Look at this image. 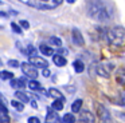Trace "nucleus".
I'll list each match as a JSON object with an SVG mask.
<instances>
[{
	"instance_id": "obj_13",
	"label": "nucleus",
	"mask_w": 125,
	"mask_h": 123,
	"mask_svg": "<svg viewBox=\"0 0 125 123\" xmlns=\"http://www.w3.org/2000/svg\"><path fill=\"white\" fill-rule=\"evenodd\" d=\"M49 95L52 96V98H55V99H59V100L65 102V96H63L62 94H61V91H58L57 88H50V90H49Z\"/></svg>"
},
{
	"instance_id": "obj_10",
	"label": "nucleus",
	"mask_w": 125,
	"mask_h": 123,
	"mask_svg": "<svg viewBox=\"0 0 125 123\" xmlns=\"http://www.w3.org/2000/svg\"><path fill=\"white\" fill-rule=\"evenodd\" d=\"M52 63L57 67H65L67 64V60L61 55H52Z\"/></svg>"
},
{
	"instance_id": "obj_2",
	"label": "nucleus",
	"mask_w": 125,
	"mask_h": 123,
	"mask_svg": "<svg viewBox=\"0 0 125 123\" xmlns=\"http://www.w3.org/2000/svg\"><path fill=\"white\" fill-rule=\"evenodd\" d=\"M20 3L28 5V7L36 8L41 11H50L59 7L63 0H19Z\"/></svg>"
},
{
	"instance_id": "obj_3",
	"label": "nucleus",
	"mask_w": 125,
	"mask_h": 123,
	"mask_svg": "<svg viewBox=\"0 0 125 123\" xmlns=\"http://www.w3.org/2000/svg\"><path fill=\"white\" fill-rule=\"evenodd\" d=\"M108 40L114 45H122L124 44V39H125V31L122 27H114V28L109 29L106 34Z\"/></svg>"
},
{
	"instance_id": "obj_32",
	"label": "nucleus",
	"mask_w": 125,
	"mask_h": 123,
	"mask_svg": "<svg viewBox=\"0 0 125 123\" xmlns=\"http://www.w3.org/2000/svg\"><path fill=\"white\" fill-rule=\"evenodd\" d=\"M61 53H66V50H59V55Z\"/></svg>"
},
{
	"instance_id": "obj_4",
	"label": "nucleus",
	"mask_w": 125,
	"mask_h": 123,
	"mask_svg": "<svg viewBox=\"0 0 125 123\" xmlns=\"http://www.w3.org/2000/svg\"><path fill=\"white\" fill-rule=\"evenodd\" d=\"M22 71L23 74L26 75V76H28L31 80H35L36 78H38V68H36L35 66H32L31 63H22Z\"/></svg>"
},
{
	"instance_id": "obj_28",
	"label": "nucleus",
	"mask_w": 125,
	"mask_h": 123,
	"mask_svg": "<svg viewBox=\"0 0 125 123\" xmlns=\"http://www.w3.org/2000/svg\"><path fill=\"white\" fill-rule=\"evenodd\" d=\"M20 27H23V28H30V23L27 20H20Z\"/></svg>"
},
{
	"instance_id": "obj_21",
	"label": "nucleus",
	"mask_w": 125,
	"mask_h": 123,
	"mask_svg": "<svg viewBox=\"0 0 125 123\" xmlns=\"http://www.w3.org/2000/svg\"><path fill=\"white\" fill-rule=\"evenodd\" d=\"M28 88H31V90H34V91L41 90V83L36 82V80H30V82H28Z\"/></svg>"
},
{
	"instance_id": "obj_20",
	"label": "nucleus",
	"mask_w": 125,
	"mask_h": 123,
	"mask_svg": "<svg viewBox=\"0 0 125 123\" xmlns=\"http://www.w3.org/2000/svg\"><path fill=\"white\" fill-rule=\"evenodd\" d=\"M73 67H74V70H75V72H82L85 70V66L81 60H75L73 63Z\"/></svg>"
},
{
	"instance_id": "obj_27",
	"label": "nucleus",
	"mask_w": 125,
	"mask_h": 123,
	"mask_svg": "<svg viewBox=\"0 0 125 123\" xmlns=\"http://www.w3.org/2000/svg\"><path fill=\"white\" fill-rule=\"evenodd\" d=\"M8 66H11V67H19V62L18 60H8Z\"/></svg>"
},
{
	"instance_id": "obj_12",
	"label": "nucleus",
	"mask_w": 125,
	"mask_h": 123,
	"mask_svg": "<svg viewBox=\"0 0 125 123\" xmlns=\"http://www.w3.org/2000/svg\"><path fill=\"white\" fill-rule=\"evenodd\" d=\"M11 87L15 90H22L26 87V83L23 79H11Z\"/></svg>"
},
{
	"instance_id": "obj_18",
	"label": "nucleus",
	"mask_w": 125,
	"mask_h": 123,
	"mask_svg": "<svg viewBox=\"0 0 125 123\" xmlns=\"http://www.w3.org/2000/svg\"><path fill=\"white\" fill-rule=\"evenodd\" d=\"M0 79L1 80H11L14 79V74H12L11 71H0Z\"/></svg>"
},
{
	"instance_id": "obj_7",
	"label": "nucleus",
	"mask_w": 125,
	"mask_h": 123,
	"mask_svg": "<svg viewBox=\"0 0 125 123\" xmlns=\"http://www.w3.org/2000/svg\"><path fill=\"white\" fill-rule=\"evenodd\" d=\"M0 123H10V115L7 107L0 100Z\"/></svg>"
},
{
	"instance_id": "obj_6",
	"label": "nucleus",
	"mask_w": 125,
	"mask_h": 123,
	"mask_svg": "<svg viewBox=\"0 0 125 123\" xmlns=\"http://www.w3.org/2000/svg\"><path fill=\"white\" fill-rule=\"evenodd\" d=\"M28 63H31L32 66H35L36 68H47V66H49V63H47L46 59L43 58H39V56H30V59H28Z\"/></svg>"
},
{
	"instance_id": "obj_8",
	"label": "nucleus",
	"mask_w": 125,
	"mask_h": 123,
	"mask_svg": "<svg viewBox=\"0 0 125 123\" xmlns=\"http://www.w3.org/2000/svg\"><path fill=\"white\" fill-rule=\"evenodd\" d=\"M78 123H95V120H94V116H93V114L90 111H82Z\"/></svg>"
},
{
	"instance_id": "obj_30",
	"label": "nucleus",
	"mask_w": 125,
	"mask_h": 123,
	"mask_svg": "<svg viewBox=\"0 0 125 123\" xmlns=\"http://www.w3.org/2000/svg\"><path fill=\"white\" fill-rule=\"evenodd\" d=\"M66 1H67V3H70V4H73V3H75L77 0H66Z\"/></svg>"
},
{
	"instance_id": "obj_9",
	"label": "nucleus",
	"mask_w": 125,
	"mask_h": 123,
	"mask_svg": "<svg viewBox=\"0 0 125 123\" xmlns=\"http://www.w3.org/2000/svg\"><path fill=\"white\" fill-rule=\"evenodd\" d=\"M46 122L47 123H63L61 120V118L54 112V110H50V108H49V112H47V116H46Z\"/></svg>"
},
{
	"instance_id": "obj_34",
	"label": "nucleus",
	"mask_w": 125,
	"mask_h": 123,
	"mask_svg": "<svg viewBox=\"0 0 125 123\" xmlns=\"http://www.w3.org/2000/svg\"><path fill=\"white\" fill-rule=\"evenodd\" d=\"M0 4H1V1H0Z\"/></svg>"
},
{
	"instance_id": "obj_1",
	"label": "nucleus",
	"mask_w": 125,
	"mask_h": 123,
	"mask_svg": "<svg viewBox=\"0 0 125 123\" xmlns=\"http://www.w3.org/2000/svg\"><path fill=\"white\" fill-rule=\"evenodd\" d=\"M112 8L104 0H89L87 1V15L97 21H106L110 19Z\"/></svg>"
},
{
	"instance_id": "obj_31",
	"label": "nucleus",
	"mask_w": 125,
	"mask_h": 123,
	"mask_svg": "<svg viewBox=\"0 0 125 123\" xmlns=\"http://www.w3.org/2000/svg\"><path fill=\"white\" fill-rule=\"evenodd\" d=\"M31 104H32V107H34V108H36V107H38V106H36V103H35V102H31Z\"/></svg>"
},
{
	"instance_id": "obj_17",
	"label": "nucleus",
	"mask_w": 125,
	"mask_h": 123,
	"mask_svg": "<svg viewBox=\"0 0 125 123\" xmlns=\"http://www.w3.org/2000/svg\"><path fill=\"white\" fill-rule=\"evenodd\" d=\"M51 108L54 110V111H61V110H63V100L55 99V100L52 102V104H51Z\"/></svg>"
},
{
	"instance_id": "obj_22",
	"label": "nucleus",
	"mask_w": 125,
	"mask_h": 123,
	"mask_svg": "<svg viewBox=\"0 0 125 123\" xmlns=\"http://www.w3.org/2000/svg\"><path fill=\"white\" fill-rule=\"evenodd\" d=\"M49 42L51 45H57V47H61V45H62V40H61L59 37H55V36H51Z\"/></svg>"
},
{
	"instance_id": "obj_15",
	"label": "nucleus",
	"mask_w": 125,
	"mask_h": 123,
	"mask_svg": "<svg viewBox=\"0 0 125 123\" xmlns=\"http://www.w3.org/2000/svg\"><path fill=\"white\" fill-rule=\"evenodd\" d=\"M15 96H16L18 100L22 102V103H28V102H30V98H28L24 92H22V91H16V92H15Z\"/></svg>"
},
{
	"instance_id": "obj_11",
	"label": "nucleus",
	"mask_w": 125,
	"mask_h": 123,
	"mask_svg": "<svg viewBox=\"0 0 125 123\" xmlns=\"http://www.w3.org/2000/svg\"><path fill=\"white\" fill-rule=\"evenodd\" d=\"M73 42L77 45H83V37H82V34L78 29H74L73 31Z\"/></svg>"
},
{
	"instance_id": "obj_19",
	"label": "nucleus",
	"mask_w": 125,
	"mask_h": 123,
	"mask_svg": "<svg viewBox=\"0 0 125 123\" xmlns=\"http://www.w3.org/2000/svg\"><path fill=\"white\" fill-rule=\"evenodd\" d=\"M75 116H74L73 114H70V112H69V114H65L63 115V119H62V122L63 123H75Z\"/></svg>"
},
{
	"instance_id": "obj_25",
	"label": "nucleus",
	"mask_w": 125,
	"mask_h": 123,
	"mask_svg": "<svg viewBox=\"0 0 125 123\" xmlns=\"http://www.w3.org/2000/svg\"><path fill=\"white\" fill-rule=\"evenodd\" d=\"M35 52V50H34V47L32 45H28L27 48H26V50H23V53H24V55H30V56H32V53Z\"/></svg>"
},
{
	"instance_id": "obj_26",
	"label": "nucleus",
	"mask_w": 125,
	"mask_h": 123,
	"mask_svg": "<svg viewBox=\"0 0 125 123\" xmlns=\"http://www.w3.org/2000/svg\"><path fill=\"white\" fill-rule=\"evenodd\" d=\"M27 123H41V120H39V118H36V116H31V118H28Z\"/></svg>"
},
{
	"instance_id": "obj_5",
	"label": "nucleus",
	"mask_w": 125,
	"mask_h": 123,
	"mask_svg": "<svg viewBox=\"0 0 125 123\" xmlns=\"http://www.w3.org/2000/svg\"><path fill=\"white\" fill-rule=\"evenodd\" d=\"M97 108H98V116L101 119V123H113L112 116H110V114H109L106 107H104L102 104H98Z\"/></svg>"
},
{
	"instance_id": "obj_29",
	"label": "nucleus",
	"mask_w": 125,
	"mask_h": 123,
	"mask_svg": "<svg viewBox=\"0 0 125 123\" xmlns=\"http://www.w3.org/2000/svg\"><path fill=\"white\" fill-rule=\"evenodd\" d=\"M50 75H51V72H50L47 68H43V76H44V78H49Z\"/></svg>"
},
{
	"instance_id": "obj_16",
	"label": "nucleus",
	"mask_w": 125,
	"mask_h": 123,
	"mask_svg": "<svg viewBox=\"0 0 125 123\" xmlns=\"http://www.w3.org/2000/svg\"><path fill=\"white\" fill-rule=\"evenodd\" d=\"M81 107H82V99H77V100H74L73 104H71V111L79 112L81 111Z\"/></svg>"
},
{
	"instance_id": "obj_14",
	"label": "nucleus",
	"mask_w": 125,
	"mask_h": 123,
	"mask_svg": "<svg viewBox=\"0 0 125 123\" xmlns=\"http://www.w3.org/2000/svg\"><path fill=\"white\" fill-rule=\"evenodd\" d=\"M39 51L46 56H52L54 55V51L51 50V47H49V45H46V44H42L41 47H39Z\"/></svg>"
},
{
	"instance_id": "obj_24",
	"label": "nucleus",
	"mask_w": 125,
	"mask_h": 123,
	"mask_svg": "<svg viewBox=\"0 0 125 123\" xmlns=\"http://www.w3.org/2000/svg\"><path fill=\"white\" fill-rule=\"evenodd\" d=\"M11 28H12V31H14L15 32V34H22V27H20V26H18V24L16 23H12L11 24Z\"/></svg>"
},
{
	"instance_id": "obj_33",
	"label": "nucleus",
	"mask_w": 125,
	"mask_h": 123,
	"mask_svg": "<svg viewBox=\"0 0 125 123\" xmlns=\"http://www.w3.org/2000/svg\"><path fill=\"white\" fill-rule=\"evenodd\" d=\"M0 16H7L6 12H0Z\"/></svg>"
},
{
	"instance_id": "obj_23",
	"label": "nucleus",
	"mask_w": 125,
	"mask_h": 123,
	"mask_svg": "<svg viewBox=\"0 0 125 123\" xmlns=\"http://www.w3.org/2000/svg\"><path fill=\"white\" fill-rule=\"evenodd\" d=\"M11 104L14 106V108L18 110V111H23V110H24V106H23V103H22V102H19V100H12Z\"/></svg>"
}]
</instances>
